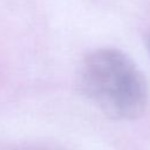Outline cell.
<instances>
[{
    "label": "cell",
    "mask_w": 150,
    "mask_h": 150,
    "mask_svg": "<svg viewBox=\"0 0 150 150\" xmlns=\"http://www.w3.org/2000/svg\"><path fill=\"white\" fill-rule=\"evenodd\" d=\"M146 46H148V52L150 54V33H149V36H148V40H146Z\"/></svg>",
    "instance_id": "7a4b0ae2"
},
{
    "label": "cell",
    "mask_w": 150,
    "mask_h": 150,
    "mask_svg": "<svg viewBox=\"0 0 150 150\" xmlns=\"http://www.w3.org/2000/svg\"><path fill=\"white\" fill-rule=\"evenodd\" d=\"M77 87L94 107L114 120L137 118L148 104L143 73L127 54L115 48H98L83 57Z\"/></svg>",
    "instance_id": "6da1fadb"
}]
</instances>
